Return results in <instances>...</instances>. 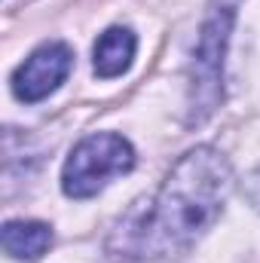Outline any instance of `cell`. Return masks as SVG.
Returning a JSON list of instances; mask_svg holds the SVG:
<instances>
[{"label": "cell", "instance_id": "obj_1", "mask_svg": "<svg viewBox=\"0 0 260 263\" xmlns=\"http://www.w3.org/2000/svg\"><path fill=\"white\" fill-rule=\"evenodd\" d=\"M233 187L230 162L214 147H196L169 172L159 193L117 230L126 257H165L190 248L217 220Z\"/></svg>", "mask_w": 260, "mask_h": 263}, {"label": "cell", "instance_id": "obj_2", "mask_svg": "<svg viewBox=\"0 0 260 263\" xmlns=\"http://www.w3.org/2000/svg\"><path fill=\"white\" fill-rule=\"evenodd\" d=\"M135 150L123 135L101 132L83 138L65 162L62 172V190L73 199H89L107 187L110 178H120L132 172Z\"/></svg>", "mask_w": 260, "mask_h": 263}, {"label": "cell", "instance_id": "obj_3", "mask_svg": "<svg viewBox=\"0 0 260 263\" xmlns=\"http://www.w3.org/2000/svg\"><path fill=\"white\" fill-rule=\"evenodd\" d=\"M230 25H233V6L224 3L220 9H214L202 28L199 37V49H196L193 62V117L205 120L217 98H220V70H224V49H227V37H230Z\"/></svg>", "mask_w": 260, "mask_h": 263}, {"label": "cell", "instance_id": "obj_4", "mask_svg": "<svg viewBox=\"0 0 260 263\" xmlns=\"http://www.w3.org/2000/svg\"><path fill=\"white\" fill-rule=\"evenodd\" d=\"M73 52L67 43H43L28 55V62L12 73V92L18 101H40L55 92L70 73Z\"/></svg>", "mask_w": 260, "mask_h": 263}, {"label": "cell", "instance_id": "obj_5", "mask_svg": "<svg viewBox=\"0 0 260 263\" xmlns=\"http://www.w3.org/2000/svg\"><path fill=\"white\" fill-rule=\"evenodd\" d=\"M3 251L15 260H37L52 245V230L40 220H9L0 233Z\"/></svg>", "mask_w": 260, "mask_h": 263}, {"label": "cell", "instance_id": "obj_6", "mask_svg": "<svg viewBox=\"0 0 260 263\" xmlns=\"http://www.w3.org/2000/svg\"><path fill=\"white\" fill-rule=\"evenodd\" d=\"M135 46L138 40L129 28H107L95 43V73L104 80L126 73L135 59Z\"/></svg>", "mask_w": 260, "mask_h": 263}, {"label": "cell", "instance_id": "obj_7", "mask_svg": "<svg viewBox=\"0 0 260 263\" xmlns=\"http://www.w3.org/2000/svg\"><path fill=\"white\" fill-rule=\"evenodd\" d=\"M248 199L260 208V172H254V175L248 178Z\"/></svg>", "mask_w": 260, "mask_h": 263}]
</instances>
